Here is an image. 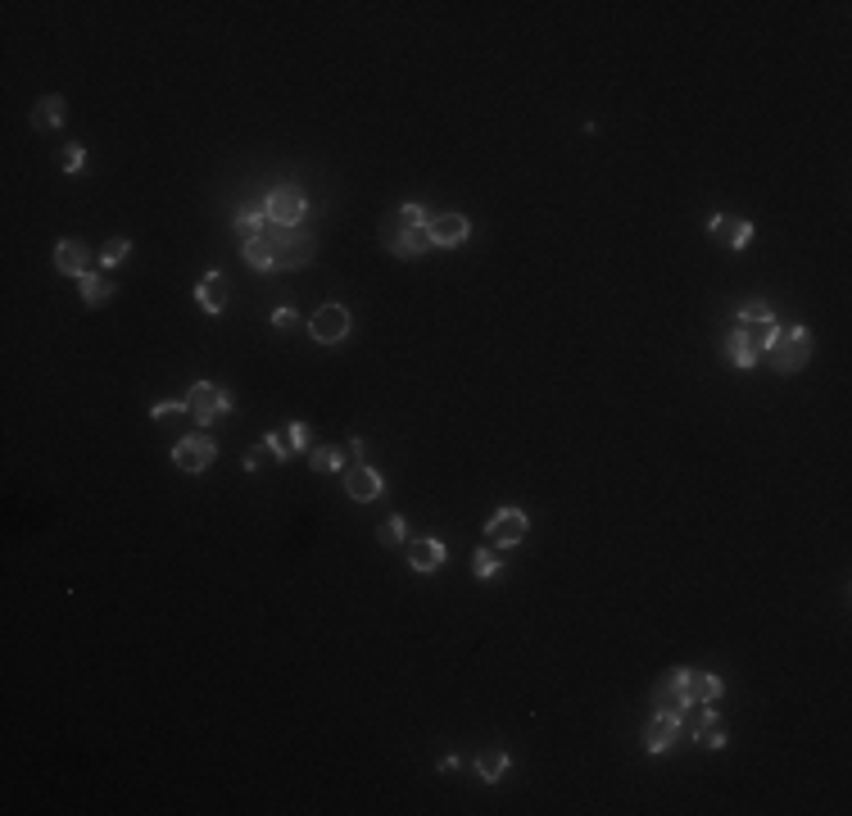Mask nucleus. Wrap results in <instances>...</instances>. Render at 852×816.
I'll use <instances>...</instances> for the list:
<instances>
[{
  "mask_svg": "<svg viewBox=\"0 0 852 816\" xmlns=\"http://www.w3.org/2000/svg\"><path fill=\"white\" fill-rule=\"evenodd\" d=\"M776 372H785V377H794V372H803L807 368V359H812V336H807V327H794V331H780L771 345H767V354H762Z\"/></svg>",
  "mask_w": 852,
  "mask_h": 816,
  "instance_id": "nucleus-1",
  "label": "nucleus"
},
{
  "mask_svg": "<svg viewBox=\"0 0 852 816\" xmlns=\"http://www.w3.org/2000/svg\"><path fill=\"white\" fill-rule=\"evenodd\" d=\"M526 513L522 508H499L490 522H485V540H490V549H513L526 540Z\"/></svg>",
  "mask_w": 852,
  "mask_h": 816,
  "instance_id": "nucleus-2",
  "label": "nucleus"
},
{
  "mask_svg": "<svg viewBox=\"0 0 852 816\" xmlns=\"http://www.w3.org/2000/svg\"><path fill=\"white\" fill-rule=\"evenodd\" d=\"M349 327H354V318H349V309L345 304H322L313 318H309V331H313V340L318 345H336V340H345L349 336Z\"/></svg>",
  "mask_w": 852,
  "mask_h": 816,
  "instance_id": "nucleus-3",
  "label": "nucleus"
},
{
  "mask_svg": "<svg viewBox=\"0 0 852 816\" xmlns=\"http://www.w3.org/2000/svg\"><path fill=\"white\" fill-rule=\"evenodd\" d=\"M186 413H191L200 426H209V417L231 413V395L218 390V386H209V381H195V386L186 390Z\"/></svg>",
  "mask_w": 852,
  "mask_h": 816,
  "instance_id": "nucleus-4",
  "label": "nucleus"
},
{
  "mask_svg": "<svg viewBox=\"0 0 852 816\" xmlns=\"http://www.w3.org/2000/svg\"><path fill=\"white\" fill-rule=\"evenodd\" d=\"M685 708H689V698H685V671L671 667V671H662L658 685H653V713L685 717Z\"/></svg>",
  "mask_w": 852,
  "mask_h": 816,
  "instance_id": "nucleus-5",
  "label": "nucleus"
},
{
  "mask_svg": "<svg viewBox=\"0 0 852 816\" xmlns=\"http://www.w3.org/2000/svg\"><path fill=\"white\" fill-rule=\"evenodd\" d=\"M213 458H218V444L209 435H186L173 444V468H182V472H204Z\"/></svg>",
  "mask_w": 852,
  "mask_h": 816,
  "instance_id": "nucleus-6",
  "label": "nucleus"
},
{
  "mask_svg": "<svg viewBox=\"0 0 852 816\" xmlns=\"http://www.w3.org/2000/svg\"><path fill=\"white\" fill-rule=\"evenodd\" d=\"M264 213H268V222L300 227V218H304V195H300V186H277V191H268Z\"/></svg>",
  "mask_w": 852,
  "mask_h": 816,
  "instance_id": "nucleus-7",
  "label": "nucleus"
},
{
  "mask_svg": "<svg viewBox=\"0 0 852 816\" xmlns=\"http://www.w3.org/2000/svg\"><path fill=\"white\" fill-rule=\"evenodd\" d=\"M707 231H712V241H725L730 250H744V246L753 241V222H744V218H725V213H712Z\"/></svg>",
  "mask_w": 852,
  "mask_h": 816,
  "instance_id": "nucleus-8",
  "label": "nucleus"
},
{
  "mask_svg": "<svg viewBox=\"0 0 852 816\" xmlns=\"http://www.w3.org/2000/svg\"><path fill=\"white\" fill-rule=\"evenodd\" d=\"M345 490H349V499H358V504H372V499L381 495V477H377V468H368V462H354L349 477H345Z\"/></svg>",
  "mask_w": 852,
  "mask_h": 816,
  "instance_id": "nucleus-9",
  "label": "nucleus"
},
{
  "mask_svg": "<svg viewBox=\"0 0 852 816\" xmlns=\"http://www.w3.org/2000/svg\"><path fill=\"white\" fill-rule=\"evenodd\" d=\"M381 241L390 246V255L413 259V255H422V250L431 246V231H426V227H413V231H390V227H381Z\"/></svg>",
  "mask_w": 852,
  "mask_h": 816,
  "instance_id": "nucleus-10",
  "label": "nucleus"
},
{
  "mask_svg": "<svg viewBox=\"0 0 852 816\" xmlns=\"http://www.w3.org/2000/svg\"><path fill=\"white\" fill-rule=\"evenodd\" d=\"M426 231H431V246H458V241H467L471 222L462 213H440V218L426 222Z\"/></svg>",
  "mask_w": 852,
  "mask_h": 816,
  "instance_id": "nucleus-11",
  "label": "nucleus"
},
{
  "mask_svg": "<svg viewBox=\"0 0 852 816\" xmlns=\"http://www.w3.org/2000/svg\"><path fill=\"white\" fill-rule=\"evenodd\" d=\"M680 740V717H667V713H653L649 731H644V753H662Z\"/></svg>",
  "mask_w": 852,
  "mask_h": 816,
  "instance_id": "nucleus-12",
  "label": "nucleus"
},
{
  "mask_svg": "<svg viewBox=\"0 0 852 816\" xmlns=\"http://www.w3.org/2000/svg\"><path fill=\"white\" fill-rule=\"evenodd\" d=\"M313 250H318V241L309 237V231H291V241L277 250V268H304L309 259H313Z\"/></svg>",
  "mask_w": 852,
  "mask_h": 816,
  "instance_id": "nucleus-13",
  "label": "nucleus"
},
{
  "mask_svg": "<svg viewBox=\"0 0 852 816\" xmlns=\"http://www.w3.org/2000/svg\"><path fill=\"white\" fill-rule=\"evenodd\" d=\"M721 354H725V363H735V368H758V349H753V340L744 336V327H735L725 336V345H721Z\"/></svg>",
  "mask_w": 852,
  "mask_h": 816,
  "instance_id": "nucleus-14",
  "label": "nucleus"
},
{
  "mask_svg": "<svg viewBox=\"0 0 852 816\" xmlns=\"http://www.w3.org/2000/svg\"><path fill=\"white\" fill-rule=\"evenodd\" d=\"M685 698H689V704H716V698H721V676H712V671H685Z\"/></svg>",
  "mask_w": 852,
  "mask_h": 816,
  "instance_id": "nucleus-15",
  "label": "nucleus"
},
{
  "mask_svg": "<svg viewBox=\"0 0 852 816\" xmlns=\"http://www.w3.org/2000/svg\"><path fill=\"white\" fill-rule=\"evenodd\" d=\"M91 259H86V246L82 241H59L55 246V268L64 273V277H86L91 268H86Z\"/></svg>",
  "mask_w": 852,
  "mask_h": 816,
  "instance_id": "nucleus-16",
  "label": "nucleus"
},
{
  "mask_svg": "<svg viewBox=\"0 0 852 816\" xmlns=\"http://www.w3.org/2000/svg\"><path fill=\"white\" fill-rule=\"evenodd\" d=\"M227 295H231V286H227L222 273H209V277L195 286V300H200L204 313H222V309H227Z\"/></svg>",
  "mask_w": 852,
  "mask_h": 816,
  "instance_id": "nucleus-17",
  "label": "nucleus"
},
{
  "mask_svg": "<svg viewBox=\"0 0 852 816\" xmlns=\"http://www.w3.org/2000/svg\"><path fill=\"white\" fill-rule=\"evenodd\" d=\"M404 549H408V567L413 571H435L444 562V544L440 540H404Z\"/></svg>",
  "mask_w": 852,
  "mask_h": 816,
  "instance_id": "nucleus-18",
  "label": "nucleus"
},
{
  "mask_svg": "<svg viewBox=\"0 0 852 816\" xmlns=\"http://www.w3.org/2000/svg\"><path fill=\"white\" fill-rule=\"evenodd\" d=\"M64 119H68V104H64V95H46V100L32 109V123H37L41 132H55V128H64Z\"/></svg>",
  "mask_w": 852,
  "mask_h": 816,
  "instance_id": "nucleus-19",
  "label": "nucleus"
},
{
  "mask_svg": "<svg viewBox=\"0 0 852 816\" xmlns=\"http://www.w3.org/2000/svg\"><path fill=\"white\" fill-rule=\"evenodd\" d=\"M77 291H82V300H86L91 309H100V304H109V300H113V282H109V277H100V273L77 277Z\"/></svg>",
  "mask_w": 852,
  "mask_h": 816,
  "instance_id": "nucleus-20",
  "label": "nucleus"
},
{
  "mask_svg": "<svg viewBox=\"0 0 852 816\" xmlns=\"http://www.w3.org/2000/svg\"><path fill=\"white\" fill-rule=\"evenodd\" d=\"M240 259H246L250 268H259V273H273V268H277V255H273V246H268L264 237L240 241Z\"/></svg>",
  "mask_w": 852,
  "mask_h": 816,
  "instance_id": "nucleus-21",
  "label": "nucleus"
},
{
  "mask_svg": "<svg viewBox=\"0 0 852 816\" xmlns=\"http://www.w3.org/2000/svg\"><path fill=\"white\" fill-rule=\"evenodd\" d=\"M504 771H508V753H504V749H485V753L476 758V776H480V780L495 785Z\"/></svg>",
  "mask_w": 852,
  "mask_h": 816,
  "instance_id": "nucleus-22",
  "label": "nucleus"
},
{
  "mask_svg": "<svg viewBox=\"0 0 852 816\" xmlns=\"http://www.w3.org/2000/svg\"><path fill=\"white\" fill-rule=\"evenodd\" d=\"M381 227H390V231H413V227H426V213H422V204H399Z\"/></svg>",
  "mask_w": 852,
  "mask_h": 816,
  "instance_id": "nucleus-23",
  "label": "nucleus"
},
{
  "mask_svg": "<svg viewBox=\"0 0 852 816\" xmlns=\"http://www.w3.org/2000/svg\"><path fill=\"white\" fill-rule=\"evenodd\" d=\"M744 336L753 340V349H758V354H767V345L780 336V322H776V313H771V318H762V322H753V331L744 327Z\"/></svg>",
  "mask_w": 852,
  "mask_h": 816,
  "instance_id": "nucleus-24",
  "label": "nucleus"
},
{
  "mask_svg": "<svg viewBox=\"0 0 852 816\" xmlns=\"http://www.w3.org/2000/svg\"><path fill=\"white\" fill-rule=\"evenodd\" d=\"M236 231H240V241H255L268 231V213L255 209V213H236Z\"/></svg>",
  "mask_w": 852,
  "mask_h": 816,
  "instance_id": "nucleus-25",
  "label": "nucleus"
},
{
  "mask_svg": "<svg viewBox=\"0 0 852 816\" xmlns=\"http://www.w3.org/2000/svg\"><path fill=\"white\" fill-rule=\"evenodd\" d=\"M340 468H345V449H336V444L313 449V472H340Z\"/></svg>",
  "mask_w": 852,
  "mask_h": 816,
  "instance_id": "nucleus-26",
  "label": "nucleus"
},
{
  "mask_svg": "<svg viewBox=\"0 0 852 816\" xmlns=\"http://www.w3.org/2000/svg\"><path fill=\"white\" fill-rule=\"evenodd\" d=\"M128 250H132V241H128V237H113V241H104V246H100V264H104V268L123 264V259H128Z\"/></svg>",
  "mask_w": 852,
  "mask_h": 816,
  "instance_id": "nucleus-27",
  "label": "nucleus"
},
{
  "mask_svg": "<svg viewBox=\"0 0 852 816\" xmlns=\"http://www.w3.org/2000/svg\"><path fill=\"white\" fill-rule=\"evenodd\" d=\"M377 540L390 549V544H404L408 540V526H404V517H386L381 526H377Z\"/></svg>",
  "mask_w": 852,
  "mask_h": 816,
  "instance_id": "nucleus-28",
  "label": "nucleus"
},
{
  "mask_svg": "<svg viewBox=\"0 0 852 816\" xmlns=\"http://www.w3.org/2000/svg\"><path fill=\"white\" fill-rule=\"evenodd\" d=\"M471 571H476L480 580L499 576V558H495V549H476V558H471Z\"/></svg>",
  "mask_w": 852,
  "mask_h": 816,
  "instance_id": "nucleus-29",
  "label": "nucleus"
},
{
  "mask_svg": "<svg viewBox=\"0 0 852 816\" xmlns=\"http://www.w3.org/2000/svg\"><path fill=\"white\" fill-rule=\"evenodd\" d=\"M762 318H771V304H767V300L740 304V327H753V322H762Z\"/></svg>",
  "mask_w": 852,
  "mask_h": 816,
  "instance_id": "nucleus-30",
  "label": "nucleus"
},
{
  "mask_svg": "<svg viewBox=\"0 0 852 816\" xmlns=\"http://www.w3.org/2000/svg\"><path fill=\"white\" fill-rule=\"evenodd\" d=\"M82 159H86V150H82V146H64L59 168H64V173H77V168H82Z\"/></svg>",
  "mask_w": 852,
  "mask_h": 816,
  "instance_id": "nucleus-31",
  "label": "nucleus"
},
{
  "mask_svg": "<svg viewBox=\"0 0 852 816\" xmlns=\"http://www.w3.org/2000/svg\"><path fill=\"white\" fill-rule=\"evenodd\" d=\"M273 327H277V331H295V327H300V313L286 304V309H277V313H273Z\"/></svg>",
  "mask_w": 852,
  "mask_h": 816,
  "instance_id": "nucleus-32",
  "label": "nucleus"
},
{
  "mask_svg": "<svg viewBox=\"0 0 852 816\" xmlns=\"http://www.w3.org/2000/svg\"><path fill=\"white\" fill-rule=\"evenodd\" d=\"M286 444H291V453H295V449H309V426H304V422H295V426L286 431Z\"/></svg>",
  "mask_w": 852,
  "mask_h": 816,
  "instance_id": "nucleus-33",
  "label": "nucleus"
},
{
  "mask_svg": "<svg viewBox=\"0 0 852 816\" xmlns=\"http://www.w3.org/2000/svg\"><path fill=\"white\" fill-rule=\"evenodd\" d=\"M698 744H707V749H721V744H725V726H721V722H712V726L698 735Z\"/></svg>",
  "mask_w": 852,
  "mask_h": 816,
  "instance_id": "nucleus-34",
  "label": "nucleus"
},
{
  "mask_svg": "<svg viewBox=\"0 0 852 816\" xmlns=\"http://www.w3.org/2000/svg\"><path fill=\"white\" fill-rule=\"evenodd\" d=\"M264 449H268V453H277V458H291V444H282V435H277V431H268V435H264Z\"/></svg>",
  "mask_w": 852,
  "mask_h": 816,
  "instance_id": "nucleus-35",
  "label": "nucleus"
},
{
  "mask_svg": "<svg viewBox=\"0 0 852 816\" xmlns=\"http://www.w3.org/2000/svg\"><path fill=\"white\" fill-rule=\"evenodd\" d=\"M182 408H186V399H182V404H177V399H159V404L150 408V417H168V413H182Z\"/></svg>",
  "mask_w": 852,
  "mask_h": 816,
  "instance_id": "nucleus-36",
  "label": "nucleus"
}]
</instances>
